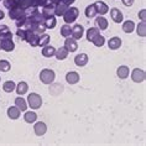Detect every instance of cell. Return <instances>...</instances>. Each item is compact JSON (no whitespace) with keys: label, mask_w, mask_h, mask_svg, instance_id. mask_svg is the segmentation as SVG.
Here are the masks:
<instances>
[{"label":"cell","mask_w":146,"mask_h":146,"mask_svg":"<svg viewBox=\"0 0 146 146\" xmlns=\"http://www.w3.org/2000/svg\"><path fill=\"white\" fill-rule=\"evenodd\" d=\"M19 6L24 10L32 8V0H19Z\"/></svg>","instance_id":"obj_38"},{"label":"cell","mask_w":146,"mask_h":146,"mask_svg":"<svg viewBox=\"0 0 146 146\" xmlns=\"http://www.w3.org/2000/svg\"><path fill=\"white\" fill-rule=\"evenodd\" d=\"M134 1H135V0H123V4L125 6H131L134 4Z\"/></svg>","instance_id":"obj_42"},{"label":"cell","mask_w":146,"mask_h":146,"mask_svg":"<svg viewBox=\"0 0 146 146\" xmlns=\"http://www.w3.org/2000/svg\"><path fill=\"white\" fill-rule=\"evenodd\" d=\"M110 16H111V20L114 21V23H116V24H120V23H121V21L124 20L123 13L120 11L119 9H116V8H114V9L110 10Z\"/></svg>","instance_id":"obj_13"},{"label":"cell","mask_w":146,"mask_h":146,"mask_svg":"<svg viewBox=\"0 0 146 146\" xmlns=\"http://www.w3.org/2000/svg\"><path fill=\"white\" fill-rule=\"evenodd\" d=\"M15 48V43L13 42L11 38H1V50L6 52H11Z\"/></svg>","instance_id":"obj_11"},{"label":"cell","mask_w":146,"mask_h":146,"mask_svg":"<svg viewBox=\"0 0 146 146\" xmlns=\"http://www.w3.org/2000/svg\"><path fill=\"white\" fill-rule=\"evenodd\" d=\"M66 81H67V83H69V84H77L79 82V74L74 71L68 72L67 74H66Z\"/></svg>","instance_id":"obj_15"},{"label":"cell","mask_w":146,"mask_h":146,"mask_svg":"<svg viewBox=\"0 0 146 146\" xmlns=\"http://www.w3.org/2000/svg\"><path fill=\"white\" fill-rule=\"evenodd\" d=\"M54 52H56V48H54L53 46L46 45V46H43V48H42V56H45V57H53Z\"/></svg>","instance_id":"obj_26"},{"label":"cell","mask_w":146,"mask_h":146,"mask_svg":"<svg viewBox=\"0 0 146 146\" xmlns=\"http://www.w3.org/2000/svg\"><path fill=\"white\" fill-rule=\"evenodd\" d=\"M139 19L141 21H146V10L145 9L140 10V13H139Z\"/></svg>","instance_id":"obj_41"},{"label":"cell","mask_w":146,"mask_h":146,"mask_svg":"<svg viewBox=\"0 0 146 146\" xmlns=\"http://www.w3.org/2000/svg\"><path fill=\"white\" fill-rule=\"evenodd\" d=\"M136 31H137V35L140 36V37H145L146 36V24H145V21H141V23L137 25Z\"/></svg>","instance_id":"obj_31"},{"label":"cell","mask_w":146,"mask_h":146,"mask_svg":"<svg viewBox=\"0 0 146 146\" xmlns=\"http://www.w3.org/2000/svg\"><path fill=\"white\" fill-rule=\"evenodd\" d=\"M146 78V74H145V71H142L140 68H135L133 72H131V79L135 82V83H141L144 82Z\"/></svg>","instance_id":"obj_6"},{"label":"cell","mask_w":146,"mask_h":146,"mask_svg":"<svg viewBox=\"0 0 146 146\" xmlns=\"http://www.w3.org/2000/svg\"><path fill=\"white\" fill-rule=\"evenodd\" d=\"M71 30H72V27L69 26V24H64L63 26L61 27V35L67 38V37L71 36Z\"/></svg>","instance_id":"obj_34"},{"label":"cell","mask_w":146,"mask_h":146,"mask_svg":"<svg viewBox=\"0 0 146 146\" xmlns=\"http://www.w3.org/2000/svg\"><path fill=\"white\" fill-rule=\"evenodd\" d=\"M24 119H25V121L29 123V124L36 123V120H37V114L34 111H26L24 115Z\"/></svg>","instance_id":"obj_29"},{"label":"cell","mask_w":146,"mask_h":146,"mask_svg":"<svg viewBox=\"0 0 146 146\" xmlns=\"http://www.w3.org/2000/svg\"><path fill=\"white\" fill-rule=\"evenodd\" d=\"M38 36L37 34H35L34 31L26 29V36H25V41L29 42L32 47H37L38 46Z\"/></svg>","instance_id":"obj_5"},{"label":"cell","mask_w":146,"mask_h":146,"mask_svg":"<svg viewBox=\"0 0 146 146\" xmlns=\"http://www.w3.org/2000/svg\"><path fill=\"white\" fill-rule=\"evenodd\" d=\"M48 42H50V35H47V34H41L38 36V46L40 47H43V46H46V45H48Z\"/></svg>","instance_id":"obj_32"},{"label":"cell","mask_w":146,"mask_h":146,"mask_svg":"<svg viewBox=\"0 0 146 146\" xmlns=\"http://www.w3.org/2000/svg\"><path fill=\"white\" fill-rule=\"evenodd\" d=\"M0 50H1V38H0Z\"/></svg>","instance_id":"obj_46"},{"label":"cell","mask_w":146,"mask_h":146,"mask_svg":"<svg viewBox=\"0 0 146 146\" xmlns=\"http://www.w3.org/2000/svg\"><path fill=\"white\" fill-rule=\"evenodd\" d=\"M0 1H1V0H0Z\"/></svg>","instance_id":"obj_47"},{"label":"cell","mask_w":146,"mask_h":146,"mask_svg":"<svg viewBox=\"0 0 146 146\" xmlns=\"http://www.w3.org/2000/svg\"><path fill=\"white\" fill-rule=\"evenodd\" d=\"M8 116L10 119H13V120H16V119H19V116H20V109L16 107H10L8 109Z\"/></svg>","instance_id":"obj_23"},{"label":"cell","mask_w":146,"mask_h":146,"mask_svg":"<svg viewBox=\"0 0 146 146\" xmlns=\"http://www.w3.org/2000/svg\"><path fill=\"white\" fill-rule=\"evenodd\" d=\"M15 105L20 109V111H26V109H27L26 100H25L23 97H17L16 98V99H15Z\"/></svg>","instance_id":"obj_28"},{"label":"cell","mask_w":146,"mask_h":146,"mask_svg":"<svg viewBox=\"0 0 146 146\" xmlns=\"http://www.w3.org/2000/svg\"><path fill=\"white\" fill-rule=\"evenodd\" d=\"M57 24V20L53 15H48V16H45V20H43V26L46 29H54Z\"/></svg>","instance_id":"obj_17"},{"label":"cell","mask_w":146,"mask_h":146,"mask_svg":"<svg viewBox=\"0 0 146 146\" xmlns=\"http://www.w3.org/2000/svg\"><path fill=\"white\" fill-rule=\"evenodd\" d=\"M16 35L20 37V40H24L25 41V36H26V30H23V29H17V31H16Z\"/></svg>","instance_id":"obj_40"},{"label":"cell","mask_w":146,"mask_h":146,"mask_svg":"<svg viewBox=\"0 0 146 146\" xmlns=\"http://www.w3.org/2000/svg\"><path fill=\"white\" fill-rule=\"evenodd\" d=\"M64 47L68 50V52H76V51L78 50L77 40H74L72 37H67L64 41Z\"/></svg>","instance_id":"obj_9"},{"label":"cell","mask_w":146,"mask_h":146,"mask_svg":"<svg viewBox=\"0 0 146 146\" xmlns=\"http://www.w3.org/2000/svg\"><path fill=\"white\" fill-rule=\"evenodd\" d=\"M45 20V16H43L42 13H38V11H35L31 14V15L26 16V21L27 23H34V24H41L42 21Z\"/></svg>","instance_id":"obj_7"},{"label":"cell","mask_w":146,"mask_h":146,"mask_svg":"<svg viewBox=\"0 0 146 146\" xmlns=\"http://www.w3.org/2000/svg\"><path fill=\"white\" fill-rule=\"evenodd\" d=\"M9 16H10V19L15 20L17 27H21L25 25V23H26L27 15H26V11H25L24 9H21L20 6H15V8L9 10Z\"/></svg>","instance_id":"obj_1"},{"label":"cell","mask_w":146,"mask_h":146,"mask_svg":"<svg viewBox=\"0 0 146 146\" xmlns=\"http://www.w3.org/2000/svg\"><path fill=\"white\" fill-rule=\"evenodd\" d=\"M92 42L94 43V46H97V47H102V46H103L104 43H105V38H104V36H102V35L99 34L96 38L93 40Z\"/></svg>","instance_id":"obj_37"},{"label":"cell","mask_w":146,"mask_h":146,"mask_svg":"<svg viewBox=\"0 0 146 146\" xmlns=\"http://www.w3.org/2000/svg\"><path fill=\"white\" fill-rule=\"evenodd\" d=\"M46 0H32V8H40V6H43Z\"/></svg>","instance_id":"obj_39"},{"label":"cell","mask_w":146,"mask_h":146,"mask_svg":"<svg viewBox=\"0 0 146 146\" xmlns=\"http://www.w3.org/2000/svg\"><path fill=\"white\" fill-rule=\"evenodd\" d=\"M83 32H84V27H83L82 25L77 24V25H74V26L72 27L71 36H72V38H74V40H79V38H82Z\"/></svg>","instance_id":"obj_8"},{"label":"cell","mask_w":146,"mask_h":146,"mask_svg":"<svg viewBox=\"0 0 146 146\" xmlns=\"http://www.w3.org/2000/svg\"><path fill=\"white\" fill-rule=\"evenodd\" d=\"M96 26H97V29H99V30H107V27H108V20L105 19L103 15L98 16L97 19H96Z\"/></svg>","instance_id":"obj_20"},{"label":"cell","mask_w":146,"mask_h":146,"mask_svg":"<svg viewBox=\"0 0 146 146\" xmlns=\"http://www.w3.org/2000/svg\"><path fill=\"white\" fill-rule=\"evenodd\" d=\"M15 87H16V84L13 81H8L4 83L3 89H4V92H6V93H11L13 90H15Z\"/></svg>","instance_id":"obj_33"},{"label":"cell","mask_w":146,"mask_h":146,"mask_svg":"<svg viewBox=\"0 0 146 146\" xmlns=\"http://www.w3.org/2000/svg\"><path fill=\"white\" fill-rule=\"evenodd\" d=\"M34 131H35V134L37 135V136H42V135H45L47 133L46 124L42 123V121H37L34 125Z\"/></svg>","instance_id":"obj_10"},{"label":"cell","mask_w":146,"mask_h":146,"mask_svg":"<svg viewBox=\"0 0 146 146\" xmlns=\"http://www.w3.org/2000/svg\"><path fill=\"white\" fill-rule=\"evenodd\" d=\"M27 103L31 109H40L42 105V98L37 93H30L27 97Z\"/></svg>","instance_id":"obj_3"},{"label":"cell","mask_w":146,"mask_h":146,"mask_svg":"<svg viewBox=\"0 0 146 146\" xmlns=\"http://www.w3.org/2000/svg\"><path fill=\"white\" fill-rule=\"evenodd\" d=\"M10 68H11V64H10L9 61H5V60L0 61V71L1 72H9Z\"/></svg>","instance_id":"obj_35"},{"label":"cell","mask_w":146,"mask_h":146,"mask_svg":"<svg viewBox=\"0 0 146 146\" xmlns=\"http://www.w3.org/2000/svg\"><path fill=\"white\" fill-rule=\"evenodd\" d=\"M74 63L78 67H84V66L88 63V56L86 53H79L74 57Z\"/></svg>","instance_id":"obj_14"},{"label":"cell","mask_w":146,"mask_h":146,"mask_svg":"<svg viewBox=\"0 0 146 146\" xmlns=\"http://www.w3.org/2000/svg\"><path fill=\"white\" fill-rule=\"evenodd\" d=\"M98 35H99V29H97V27H90L89 30L87 31V40H88L89 42H92Z\"/></svg>","instance_id":"obj_27"},{"label":"cell","mask_w":146,"mask_h":146,"mask_svg":"<svg viewBox=\"0 0 146 146\" xmlns=\"http://www.w3.org/2000/svg\"><path fill=\"white\" fill-rule=\"evenodd\" d=\"M15 89H16V93L19 94V96H24L25 93H27L29 86H27V83H26V82H20L19 84L15 87Z\"/></svg>","instance_id":"obj_25"},{"label":"cell","mask_w":146,"mask_h":146,"mask_svg":"<svg viewBox=\"0 0 146 146\" xmlns=\"http://www.w3.org/2000/svg\"><path fill=\"white\" fill-rule=\"evenodd\" d=\"M68 9V5L63 4L62 1L57 3L56 5H54V9H53V13L56 16H63V14L66 13V10Z\"/></svg>","instance_id":"obj_16"},{"label":"cell","mask_w":146,"mask_h":146,"mask_svg":"<svg viewBox=\"0 0 146 146\" xmlns=\"http://www.w3.org/2000/svg\"><path fill=\"white\" fill-rule=\"evenodd\" d=\"M61 1L63 3V4H66V5H68V6H69V5H72L73 3L76 1V0H61Z\"/></svg>","instance_id":"obj_43"},{"label":"cell","mask_w":146,"mask_h":146,"mask_svg":"<svg viewBox=\"0 0 146 146\" xmlns=\"http://www.w3.org/2000/svg\"><path fill=\"white\" fill-rule=\"evenodd\" d=\"M13 34L8 27V25H1L0 26V38H11Z\"/></svg>","instance_id":"obj_22"},{"label":"cell","mask_w":146,"mask_h":146,"mask_svg":"<svg viewBox=\"0 0 146 146\" xmlns=\"http://www.w3.org/2000/svg\"><path fill=\"white\" fill-rule=\"evenodd\" d=\"M68 53H69L68 50L63 46V47H60L58 50H56V52H54V57H56L58 61H62V60H66V58H67Z\"/></svg>","instance_id":"obj_18"},{"label":"cell","mask_w":146,"mask_h":146,"mask_svg":"<svg viewBox=\"0 0 146 146\" xmlns=\"http://www.w3.org/2000/svg\"><path fill=\"white\" fill-rule=\"evenodd\" d=\"M94 5H96V9H97V14H99V15H105L109 11V6L104 1L98 0V1L94 3Z\"/></svg>","instance_id":"obj_12"},{"label":"cell","mask_w":146,"mask_h":146,"mask_svg":"<svg viewBox=\"0 0 146 146\" xmlns=\"http://www.w3.org/2000/svg\"><path fill=\"white\" fill-rule=\"evenodd\" d=\"M4 6L9 10L15 6H19V0H4Z\"/></svg>","instance_id":"obj_36"},{"label":"cell","mask_w":146,"mask_h":146,"mask_svg":"<svg viewBox=\"0 0 146 146\" xmlns=\"http://www.w3.org/2000/svg\"><path fill=\"white\" fill-rule=\"evenodd\" d=\"M5 17V14H4V11H1V10H0V20H3Z\"/></svg>","instance_id":"obj_44"},{"label":"cell","mask_w":146,"mask_h":146,"mask_svg":"<svg viewBox=\"0 0 146 146\" xmlns=\"http://www.w3.org/2000/svg\"><path fill=\"white\" fill-rule=\"evenodd\" d=\"M86 16L87 17H89V19H92V17H94L97 15V9H96V5L94 4H90V5H88L86 8Z\"/></svg>","instance_id":"obj_30"},{"label":"cell","mask_w":146,"mask_h":146,"mask_svg":"<svg viewBox=\"0 0 146 146\" xmlns=\"http://www.w3.org/2000/svg\"><path fill=\"white\" fill-rule=\"evenodd\" d=\"M120 46H121V38L120 37H111L110 40L108 41V47L110 50H118L120 48Z\"/></svg>","instance_id":"obj_19"},{"label":"cell","mask_w":146,"mask_h":146,"mask_svg":"<svg viewBox=\"0 0 146 146\" xmlns=\"http://www.w3.org/2000/svg\"><path fill=\"white\" fill-rule=\"evenodd\" d=\"M54 78H56V74H54V71H52V69L45 68L41 71V73H40V79H41V82L45 83V84H51V83H53Z\"/></svg>","instance_id":"obj_4"},{"label":"cell","mask_w":146,"mask_h":146,"mask_svg":"<svg viewBox=\"0 0 146 146\" xmlns=\"http://www.w3.org/2000/svg\"><path fill=\"white\" fill-rule=\"evenodd\" d=\"M78 15H79V10L77 8H74V6H71V8H69L68 6V9L66 10V13L63 14V20H64L66 24H72L77 20Z\"/></svg>","instance_id":"obj_2"},{"label":"cell","mask_w":146,"mask_h":146,"mask_svg":"<svg viewBox=\"0 0 146 146\" xmlns=\"http://www.w3.org/2000/svg\"><path fill=\"white\" fill-rule=\"evenodd\" d=\"M135 30V23L133 20H126L125 23L123 24V31L126 32V34H131Z\"/></svg>","instance_id":"obj_24"},{"label":"cell","mask_w":146,"mask_h":146,"mask_svg":"<svg viewBox=\"0 0 146 146\" xmlns=\"http://www.w3.org/2000/svg\"><path fill=\"white\" fill-rule=\"evenodd\" d=\"M51 1H52V3H54V4H57V3H60L61 0H51Z\"/></svg>","instance_id":"obj_45"},{"label":"cell","mask_w":146,"mask_h":146,"mask_svg":"<svg viewBox=\"0 0 146 146\" xmlns=\"http://www.w3.org/2000/svg\"><path fill=\"white\" fill-rule=\"evenodd\" d=\"M129 73H130V71H129V67H127V66H120L118 68V71H116V74H118V77L120 79L127 78L129 77Z\"/></svg>","instance_id":"obj_21"}]
</instances>
